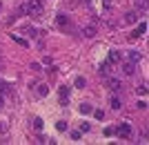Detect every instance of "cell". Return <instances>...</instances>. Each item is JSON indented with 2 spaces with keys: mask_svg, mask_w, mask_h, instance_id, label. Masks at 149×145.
<instances>
[{
  "mask_svg": "<svg viewBox=\"0 0 149 145\" xmlns=\"http://www.w3.org/2000/svg\"><path fill=\"white\" fill-rule=\"evenodd\" d=\"M20 11L22 13H31V16H38V13L42 11V0H29L27 5L20 7Z\"/></svg>",
  "mask_w": 149,
  "mask_h": 145,
  "instance_id": "cell-1",
  "label": "cell"
},
{
  "mask_svg": "<svg viewBox=\"0 0 149 145\" xmlns=\"http://www.w3.org/2000/svg\"><path fill=\"white\" fill-rule=\"evenodd\" d=\"M116 134H118L120 139H131V136H134V130H131L129 123H123V125L116 130Z\"/></svg>",
  "mask_w": 149,
  "mask_h": 145,
  "instance_id": "cell-2",
  "label": "cell"
},
{
  "mask_svg": "<svg viewBox=\"0 0 149 145\" xmlns=\"http://www.w3.org/2000/svg\"><path fill=\"white\" fill-rule=\"evenodd\" d=\"M145 32H147V25H145V22H140V25L136 27V32H131V34H129V40H136V38H140Z\"/></svg>",
  "mask_w": 149,
  "mask_h": 145,
  "instance_id": "cell-3",
  "label": "cell"
},
{
  "mask_svg": "<svg viewBox=\"0 0 149 145\" xmlns=\"http://www.w3.org/2000/svg\"><path fill=\"white\" fill-rule=\"evenodd\" d=\"M107 85H109V89H111V92H118L120 87H123V83H120V78H107Z\"/></svg>",
  "mask_w": 149,
  "mask_h": 145,
  "instance_id": "cell-4",
  "label": "cell"
},
{
  "mask_svg": "<svg viewBox=\"0 0 149 145\" xmlns=\"http://www.w3.org/2000/svg\"><path fill=\"white\" fill-rule=\"evenodd\" d=\"M123 69H125V74H127V76L136 74V63H131V60H127V63L123 65Z\"/></svg>",
  "mask_w": 149,
  "mask_h": 145,
  "instance_id": "cell-5",
  "label": "cell"
},
{
  "mask_svg": "<svg viewBox=\"0 0 149 145\" xmlns=\"http://www.w3.org/2000/svg\"><path fill=\"white\" fill-rule=\"evenodd\" d=\"M138 16H140V11H129V13H125V22H138Z\"/></svg>",
  "mask_w": 149,
  "mask_h": 145,
  "instance_id": "cell-6",
  "label": "cell"
},
{
  "mask_svg": "<svg viewBox=\"0 0 149 145\" xmlns=\"http://www.w3.org/2000/svg\"><path fill=\"white\" fill-rule=\"evenodd\" d=\"M82 34H85L87 38H93L96 36V25H87L85 29H82Z\"/></svg>",
  "mask_w": 149,
  "mask_h": 145,
  "instance_id": "cell-7",
  "label": "cell"
},
{
  "mask_svg": "<svg viewBox=\"0 0 149 145\" xmlns=\"http://www.w3.org/2000/svg\"><path fill=\"white\" fill-rule=\"evenodd\" d=\"M36 92H38V96H47L49 94V87L45 83H40V85H36Z\"/></svg>",
  "mask_w": 149,
  "mask_h": 145,
  "instance_id": "cell-8",
  "label": "cell"
},
{
  "mask_svg": "<svg viewBox=\"0 0 149 145\" xmlns=\"http://www.w3.org/2000/svg\"><path fill=\"white\" fill-rule=\"evenodd\" d=\"M147 0H136V11H140V13H145L147 11Z\"/></svg>",
  "mask_w": 149,
  "mask_h": 145,
  "instance_id": "cell-9",
  "label": "cell"
},
{
  "mask_svg": "<svg viewBox=\"0 0 149 145\" xmlns=\"http://www.w3.org/2000/svg\"><path fill=\"white\" fill-rule=\"evenodd\" d=\"M56 22H58V27H67V25H69V20H67V16H65V13H58Z\"/></svg>",
  "mask_w": 149,
  "mask_h": 145,
  "instance_id": "cell-10",
  "label": "cell"
},
{
  "mask_svg": "<svg viewBox=\"0 0 149 145\" xmlns=\"http://www.w3.org/2000/svg\"><path fill=\"white\" fill-rule=\"evenodd\" d=\"M109 63H120V51H109Z\"/></svg>",
  "mask_w": 149,
  "mask_h": 145,
  "instance_id": "cell-11",
  "label": "cell"
},
{
  "mask_svg": "<svg viewBox=\"0 0 149 145\" xmlns=\"http://www.w3.org/2000/svg\"><path fill=\"white\" fill-rule=\"evenodd\" d=\"M11 38H13V40H16V43H18V45H22V47H27V45H29V43H27V38L18 36V34H11Z\"/></svg>",
  "mask_w": 149,
  "mask_h": 145,
  "instance_id": "cell-12",
  "label": "cell"
},
{
  "mask_svg": "<svg viewBox=\"0 0 149 145\" xmlns=\"http://www.w3.org/2000/svg\"><path fill=\"white\" fill-rule=\"evenodd\" d=\"M111 109H123V103H120V98H116V96H111Z\"/></svg>",
  "mask_w": 149,
  "mask_h": 145,
  "instance_id": "cell-13",
  "label": "cell"
},
{
  "mask_svg": "<svg viewBox=\"0 0 149 145\" xmlns=\"http://www.w3.org/2000/svg\"><path fill=\"white\" fill-rule=\"evenodd\" d=\"M42 127H45V120L42 118H33V130H36V132H40Z\"/></svg>",
  "mask_w": 149,
  "mask_h": 145,
  "instance_id": "cell-14",
  "label": "cell"
},
{
  "mask_svg": "<svg viewBox=\"0 0 149 145\" xmlns=\"http://www.w3.org/2000/svg\"><path fill=\"white\" fill-rule=\"evenodd\" d=\"M80 112H82V114H91V112H93V107L89 105V103H82V105H80Z\"/></svg>",
  "mask_w": 149,
  "mask_h": 145,
  "instance_id": "cell-15",
  "label": "cell"
},
{
  "mask_svg": "<svg viewBox=\"0 0 149 145\" xmlns=\"http://www.w3.org/2000/svg\"><path fill=\"white\" fill-rule=\"evenodd\" d=\"M56 130H58V132H67V120H58Z\"/></svg>",
  "mask_w": 149,
  "mask_h": 145,
  "instance_id": "cell-16",
  "label": "cell"
},
{
  "mask_svg": "<svg viewBox=\"0 0 149 145\" xmlns=\"http://www.w3.org/2000/svg\"><path fill=\"white\" fill-rule=\"evenodd\" d=\"M136 92H138V96H147V85H145V83H140Z\"/></svg>",
  "mask_w": 149,
  "mask_h": 145,
  "instance_id": "cell-17",
  "label": "cell"
},
{
  "mask_svg": "<svg viewBox=\"0 0 149 145\" xmlns=\"http://www.w3.org/2000/svg\"><path fill=\"white\" fill-rule=\"evenodd\" d=\"M85 85H87V81H85L82 76H78V78H76V87H78V89H82Z\"/></svg>",
  "mask_w": 149,
  "mask_h": 145,
  "instance_id": "cell-18",
  "label": "cell"
},
{
  "mask_svg": "<svg viewBox=\"0 0 149 145\" xmlns=\"http://www.w3.org/2000/svg\"><path fill=\"white\" fill-rule=\"evenodd\" d=\"M129 60L131 63H138V60H140V54H138V51H129Z\"/></svg>",
  "mask_w": 149,
  "mask_h": 145,
  "instance_id": "cell-19",
  "label": "cell"
},
{
  "mask_svg": "<svg viewBox=\"0 0 149 145\" xmlns=\"http://www.w3.org/2000/svg\"><path fill=\"white\" fill-rule=\"evenodd\" d=\"M109 74V63H102L100 65V76H107Z\"/></svg>",
  "mask_w": 149,
  "mask_h": 145,
  "instance_id": "cell-20",
  "label": "cell"
},
{
  "mask_svg": "<svg viewBox=\"0 0 149 145\" xmlns=\"http://www.w3.org/2000/svg\"><path fill=\"white\" fill-rule=\"evenodd\" d=\"M7 130H9V125H7L5 120H0V134H7Z\"/></svg>",
  "mask_w": 149,
  "mask_h": 145,
  "instance_id": "cell-21",
  "label": "cell"
},
{
  "mask_svg": "<svg viewBox=\"0 0 149 145\" xmlns=\"http://www.w3.org/2000/svg\"><path fill=\"white\" fill-rule=\"evenodd\" d=\"M80 136H82V132H80V130H76V132H71V139H74V141H80Z\"/></svg>",
  "mask_w": 149,
  "mask_h": 145,
  "instance_id": "cell-22",
  "label": "cell"
},
{
  "mask_svg": "<svg viewBox=\"0 0 149 145\" xmlns=\"http://www.w3.org/2000/svg\"><path fill=\"white\" fill-rule=\"evenodd\" d=\"M5 92H9V85H7V83H2V81H0V94H5Z\"/></svg>",
  "mask_w": 149,
  "mask_h": 145,
  "instance_id": "cell-23",
  "label": "cell"
},
{
  "mask_svg": "<svg viewBox=\"0 0 149 145\" xmlns=\"http://www.w3.org/2000/svg\"><path fill=\"white\" fill-rule=\"evenodd\" d=\"M89 130H91V125H89V123H82V125H80V132H89Z\"/></svg>",
  "mask_w": 149,
  "mask_h": 145,
  "instance_id": "cell-24",
  "label": "cell"
},
{
  "mask_svg": "<svg viewBox=\"0 0 149 145\" xmlns=\"http://www.w3.org/2000/svg\"><path fill=\"white\" fill-rule=\"evenodd\" d=\"M5 107V98H2V94H0V109Z\"/></svg>",
  "mask_w": 149,
  "mask_h": 145,
  "instance_id": "cell-25",
  "label": "cell"
},
{
  "mask_svg": "<svg viewBox=\"0 0 149 145\" xmlns=\"http://www.w3.org/2000/svg\"><path fill=\"white\" fill-rule=\"evenodd\" d=\"M105 7L109 9V7H111V0H105Z\"/></svg>",
  "mask_w": 149,
  "mask_h": 145,
  "instance_id": "cell-26",
  "label": "cell"
},
{
  "mask_svg": "<svg viewBox=\"0 0 149 145\" xmlns=\"http://www.w3.org/2000/svg\"><path fill=\"white\" fill-rule=\"evenodd\" d=\"M85 2H87V5H89V2H91V0H85Z\"/></svg>",
  "mask_w": 149,
  "mask_h": 145,
  "instance_id": "cell-27",
  "label": "cell"
}]
</instances>
